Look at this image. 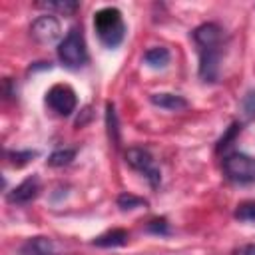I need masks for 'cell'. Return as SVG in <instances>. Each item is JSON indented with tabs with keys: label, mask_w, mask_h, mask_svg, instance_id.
<instances>
[{
	"label": "cell",
	"mask_w": 255,
	"mask_h": 255,
	"mask_svg": "<svg viewBox=\"0 0 255 255\" xmlns=\"http://www.w3.org/2000/svg\"><path fill=\"white\" fill-rule=\"evenodd\" d=\"M58 58L66 68H80L88 62L86 40L80 28H72L66 38L58 44Z\"/></svg>",
	"instance_id": "cell-3"
},
{
	"label": "cell",
	"mask_w": 255,
	"mask_h": 255,
	"mask_svg": "<svg viewBox=\"0 0 255 255\" xmlns=\"http://www.w3.org/2000/svg\"><path fill=\"white\" fill-rule=\"evenodd\" d=\"M147 231H151V233H167L169 227H167V221L165 219H153V221H149Z\"/></svg>",
	"instance_id": "cell-20"
},
{
	"label": "cell",
	"mask_w": 255,
	"mask_h": 255,
	"mask_svg": "<svg viewBox=\"0 0 255 255\" xmlns=\"http://www.w3.org/2000/svg\"><path fill=\"white\" fill-rule=\"evenodd\" d=\"M36 155V151H8V157L14 165H24L28 163V159H32Z\"/></svg>",
	"instance_id": "cell-19"
},
{
	"label": "cell",
	"mask_w": 255,
	"mask_h": 255,
	"mask_svg": "<svg viewBox=\"0 0 255 255\" xmlns=\"http://www.w3.org/2000/svg\"><path fill=\"white\" fill-rule=\"evenodd\" d=\"M20 255H58V251H56V245H54L52 239L32 237L22 245Z\"/></svg>",
	"instance_id": "cell-9"
},
{
	"label": "cell",
	"mask_w": 255,
	"mask_h": 255,
	"mask_svg": "<svg viewBox=\"0 0 255 255\" xmlns=\"http://www.w3.org/2000/svg\"><path fill=\"white\" fill-rule=\"evenodd\" d=\"M151 104H155L163 110H171V112H179V110L187 108V100L177 94H153Z\"/></svg>",
	"instance_id": "cell-11"
},
{
	"label": "cell",
	"mask_w": 255,
	"mask_h": 255,
	"mask_svg": "<svg viewBox=\"0 0 255 255\" xmlns=\"http://www.w3.org/2000/svg\"><path fill=\"white\" fill-rule=\"evenodd\" d=\"M235 217L239 221H255V201H245V203L237 205Z\"/></svg>",
	"instance_id": "cell-16"
},
{
	"label": "cell",
	"mask_w": 255,
	"mask_h": 255,
	"mask_svg": "<svg viewBox=\"0 0 255 255\" xmlns=\"http://www.w3.org/2000/svg\"><path fill=\"white\" fill-rule=\"evenodd\" d=\"M94 28H96L100 42L108 48L120 46L126 36V24H124L122 12L112 6L102 8L94 14Z\"/></svg>",
	"instance_id": "cell-2"
},
{
	"label": "cell",
	"mask_w": 255,
	"mask_h": 255,
	"mask_svg": "<svg viewBox=\"0 0 255 255\" xmlns=\"http://www.w3.org/2000/svg\"><path fill=\"white\" fill-rule=\"evenodd\" d=\"M106 120H108L110 137H112V141L118 145V141H120V129H118V118H116V112H114V106H112V104L106 106Z\"/></svg>",
	"instance_id": "cell-14"
},
{
	"label": "cell",
	"mask_w": 255,
	"mask_h": 255,
	"mask_svg": "<svg viewBox=\"0 0 255 255\" xmlns=\"http://www.w3.org/2000/svg\"><path fill=\"white\" fill-rule=\"evenodd\" d=\"M193 42L199 52V78L203 82H215L219 76V60L223 54V30L221 26L207 22L193 30Z\"/></svg>",
	"instance_id": "cell-1"
},
{
	"label": "cell",
	"mask_w": 255,
	"mask_h": 255,
	"mask_svg": "<svg viewBox=\"0 0 255 255\" xmlns=\"http://www.w3.org/2000/svg\"><path fill=\"white\" fill-rule=\"evenodd\" d=\"M40 6L48 8V10H58V12H64V14H72L78 8L76 2H42Z\"/></svg>",
	"instance_id": "cell-18"
},
{
	"label": "cell",
	"mask_w": 255,
	"mask_h": 255,
	"mask_svg": "<svg viewBox=\"0 0 255 255\" xmlns=\"http://www.w3.org/2000/svg\"><path fill=\"white\" fill-rule=\"evenodd\" d=\"M241 110L247 120H255V92H247L245 98L241 100Z\"/></svg>",
	"instance_id": "cell-17"
},
{
	"label": "cell",
	"mask_w": 255,
	"mask_h": 255,
	"mask_svg": "<svg viewBox=\"0 0 255 255\" xmlns=\"http://www.w3.org/2000/svg\"><path fill=\"white\" fill-rule=\"evenodd\" d=\"M38 191H40V179H38V175H30L8 193V201L24 205V203H30L32 199H36Z\"/></svg>",
	"instance_id": "cell-8"
},
{
	"label": "cell",
	"mask_w": 255,
	"mask_h": 255,
	"mask_svg": "<svg viewBox=\"0 0 255 255\" xmlns=\"http://www.w3.org/2000/svg\"><path fill=\"white\" fill-rule=\"evenodd\" d=\"M46 104L60 116H70L76 110V92L66 84H56L46 92Z\"/></svg>",
	"instance_id": "cell-7"
},
{
	"label": "cell",
	"mask_w": 255,
	"mask_h": 255,
	"mask_svg": "<svg viewBox=\"0 0 255 255\" xmlns=\"http://www.w3.org/2000/svg\"><path fill=\"white\" fill-rule=\"evenodd\" d=\"M74 157H76V149H74V147L56 149V151L48 157V165H52V167H62V165H68Z\"/></svg>",
	"instance_id": "cell-13"
},
{
	"label": "cell",
	"mask_w": 255,
	"mask_h": 255,
	"mask_svg": "<svg viewBox=\"0 0 255 255\" xmlns=\"http://www.w3.org/2000/svg\"><path fill=\"white\" fill-rule=\"evenodd\" d=\"M233 255H255V243H249V245H243L239 247Z\"/></svg>",
	"instance_id": "cell-21"
},
{
	"label": "cell",
	"mask_w": 255,
	"mask_h": 255,
	"mask_svg": "<svg viewBox=\"0 0 255 255\" xmlns=\"http://www.w3.org/2000/svg\"><path fill=\"white\" fill-rule=\"evenodd\" d=\"M118 205H120L124 211H128V209H135V207H145L147 201L141 199V197H137V195H131V193H122V195L118 197Z\"/></svg>",
	"instance_id": "cell-15"
},
{
	"label": "cell",
	"mask_w": 255,
	"mask_h": 255,
	"mask_svg": "<svg viewBox=\"0 0 255 255\" xmlns=\"http://www.w3.org/2000/svg\"><path fill=\"white\" fill-rule=\"evenodd\" d=\"M126 161H128L129 167H133L139 173H143L151 187L159 185L161 175H159V169L155 165V159L151 157V153L147 149H143V147H129L126 151Z\"/></svg>",
	"instance_id": "cell-5"
},
{
	"label": "cell",
	"mask_w": 255,
	"mask_h": 255,
	"mask_svg": "<svg viewBox=\"0 0 255 255\" xmlns=\"http://www.w3.org/2000/svg\"><path fill=\"white\" fill-rule=\"evenodd\" d=\"M30 34L38 44L44 46H52L60 40L62 36V24L54 14H44L40 18H36L30 26Z\"/></svg>",
	"instance_id": "cell-6"
},
{
	"label": "cell",
	"mask_w": 255,
	"mask_h": 255,
	"mask_svg": "<svg viewBox=\"0 0 255 255\" xmlns=\"http://www.w3.org/2000/svg\"><path fill=\"white\" fill-rule=\"evenodd\" d=\"M169 50L163 48V46H155V48H149L145 54H143V60L149 68H165L169 64Z\"/></svg>",
	"instance_id": "cell-12"
},
{
	"label": "cell",
	"mask_w": 255,
	"mask_h": 255,
	"mask_svg": "<svg viewBox=\"0 0 255 255\" xmlns=\"http://www.w3.org/2000/svg\"><path fill=\"white\" fill-rule=\"evenodd\" d=\"M223 173L233 183H253L255 181V157L231 151L223 157Z\"/></svg>",
	"instance_id": "cell-4"
},
{
	"label": "cell",
	"mask_w": 255,
	"mask_h": 255,
	"mask_svg": "<svg viewBox=\"0 0 255 255\" xmlns=\"http://www.w3.org/2000/svg\"><path fill=\"white\" fill-rule=\"evenodd\" d=\"M129 239V233L126 229H110L94 239V245L98 247H122Z\"/></svg>",
	"instance_id": "cell-10"
}]
</instances>
